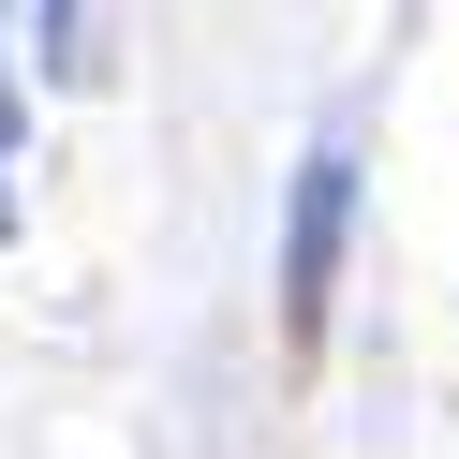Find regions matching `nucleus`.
Wrapping results in <instances>:
<instances>
[{"instance_id": "f257e3e1", "label": "nucleus", "mask_w": 459, "mask_h": 459, "mask_svg": "<svg viewBox=\"0 0 459 459\" xmlns=\"http://www.w3.org/2000/svg\"><path fill=\"white\" fill-rule=\"evenodd\" d=\"M341 222H356V149H311L297 163V222H281V311L297 326H326V281H341Z\"/></svg>"}, {"instance_id": "f03ea898", "label": "nucleus", "mask_w": 459, "mask_h": 459, "mask_svg": "<svg viewBox=\"0 0 459 459\" xmlns=\"http://www.w3.org/2000/svg\"><path fill=\"white\" fill-rule=\"evenodd\" d=\"M45 45H74V0H45Z\"/></svg>"}]
</instances>
